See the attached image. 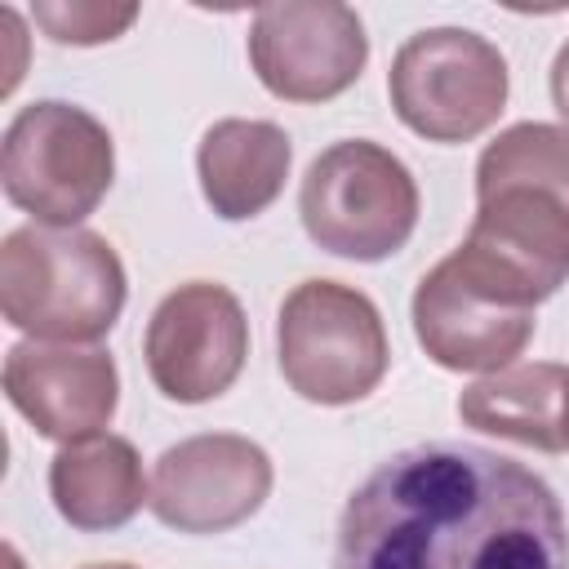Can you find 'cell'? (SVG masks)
<instances>
[{"mask_svg": "<svg viewBox=\"0 0 569 569\" xmlns=\"http://www.w3.org/2000/svg\"><path fill=\"white\" fill-rule=\"evenodd\" d=\"M276 356L302 400L333 409L365 400L382 382L391 347L369 293L342 280H302L280 302Z\"/></svg>", "mask_w": 569, "mask_h": 569, "instance_id": "obj_6", "label": "cell"}, {"mask_svg": "<svg viewBox=\"0 0 569 569\" xmlns=\"http://www.w3.org/2000/svg\"><path fill=\"white\" fill-rule=\"evenodd\" d=\"M116 178V142L98 116L76 102L22 107L0 147V182L9 204L36 218V227H80Z\"/></svg>", "mask_w": 569, "mask_h": 569, "instance_id": "obj_5", "label": "cell"}, {"mask_svg": "<svg viewBox=\"0 0 569 569\" xmlns=\"http://www.w3.org/2000/svg\"><path fill=\"white\" fill-rule=\"evenodd\" d=\"M560 431H565V449H569V382H565V409H560Z\"/></svg>", "mask_w": 569, "mask_h": 569, "instance_id": "obj_18", "label": "cell"}, {"mask_svg": "<svg viewBox=\"0 0 569 569\" xmlns=\"http://www.w3.org/2000/svg\"><path fill=\"white\" fill-rule=\"evenodd\" d=\"M36 27L58 44H102L133 27L138 4H102V0H40L31 4Z\"/></svg>", "mask_w": 569, "mask_h": 569, "instance_id": "obj_16", "label": "cell"}, {"mask_svg": "<svg viewBox=\"0 0 569 569\" xmlns=\"http://www.w3.org/2000/svg\"><path fill=\"white\" fill-rule=\"evenodd\" d=\"M507 58L480 31H413L387 71V93L405 129L427 142H471L507 107Z\"/></svg>", "mask_w": 569, "mask_h": 569, "instance_id": "obj_7", "label": "cell"}, {"mask_svg": "<svg viewBox=\"0 0 569 569\" xmlns=\"http://www.w3.org/2000/svg\"><path fill=\"white\" fill-rule=\"evenodd\" d=\"M551 102H556V111H560V120L569 129V40L560 44V53L551 62Z\"/></svg>", "mask_w": 569, "mask_h": 569, "instance_id": "obj_17", "label": "cell"}, {"mask_svg": "<svg viewBox=\"0 0 569 569\" xmlns=\"http://www.w3.org/2000/svg\"><path fill=\"white\" fill-rule=\"evenodd\" d=\"M565 382H569L565 365H547V360L507 365L462 387L458 418L476 431H489V436H502V440H516L542 453H560L565 449V431H560Z\"/></svg>", "mask_w": 569, "mask_h": 569, "instance_id": "obj_15", "label": "cell"}, {"mask_svg": "<svg viewBox=\"0 0 569 569\" xmlns=\"http://www.w3.org/2000/svg\"><path fill=\"white\" fill-rule=\"evenodd\" d=\"M124 262L84 227H18L0 244V311L31 342H98L124 311Z\"/></svg>", "mask_w": 569, "mask_h": 569, "instance_id": "obj_3", "label": "cell"}, {"mask_svg": "<svg viewBox=\"0 0 569 569\" xmlns=\"http://www.w3.org/2000/svg\"><path fill=\"white\" fill-rule=\"evenodd\" d=\"M4 396L9 405L58 445L102 436L120 405L116 360L98 347H44L18 342L4 356Z\"/></svg>", "mask_w": 569, "mask_h": 569, "instance_id": "obj_12", "label": "cell"}, {"mask_svg": "<svg viewBox=\"0 0 569 569\" xmlns=\"http://www.w3.org/2000/svg\"><path fill=\"white\" fill-rule=\"evenodd\" d=\"M418 204L409 164L369 138L325 147L307 164L298 191V218L311 244L351 262H382L400 253L418 227Z\"/></svg>", "mask_w": 569, "mask_h": 569, "instance_id": "obj_4", "label": "cell"}, {"mask_svg": "<svg viewBox=\"0 0 569 569\" xmlns=\"http://www.w3.org/2000/svg\"><path fill=\"white\" fill-rule=\"evenodd\" d=\"M529 307L569 280V129L520 120L476 160V218L458 244Z\"/></svg>", "mask_w": 569, "mask_h": 569, "instance_id": "obj_2", "label": "cell"}, {"mask_svg": "<svg viewBox=\"0 0 569 569\" xmlns=\"http://www.w3.org/2000/svg\"><path fill=\"white\" fill-rule=\"evenodd\" d=\"M249 62L271 98L329 102L360 80L369 36L360 13L338 0L262 4L249 27Z\"/></svg>", "mask_w": 569, "mask_h": 569, "instance_id": "obj_9", "label": "cell"}, {"mask_svg": "<svg viewBox=\"0 0 569 569\" xmlns=\"http://www.w3.org/2000/svg\"><path fill=\"white\" fill-rule=\"evenodd\" d=\"M142 356L164 400L204 405L222 396L249 356V320L240 298L213 280L178 284L151 311Z\"/></svg>", "mask_w": 569, "mask_h": 569, "instance_id": "obj_10", "label": "cell"}, {"mask_svg": "<svg viewBox=\"0 0 569 569\" xmlns=\"http://www.w3.org/2000/svg\"><path fill=\"white\" fill-rule=\"evenodd\" d=\"M289 160L293 147L276 120H244V116L213 120L196 147L200 196L227 222L258 218L284 191Z\"/></svg>", "mask_w": 569, "mask_h": 569, "instance_id": "obj_13", "label": "cell"}, {"mask_svg": "<svg viewBox=\"0 0 569 569\" xmlns=\"http://www.w3.org/2000/svg\"><path fill=\"white\" fill-rule=\"evenodd\" d=\"M142 458L124 436L71 440L49 462V498L58 516L80 533H107L129 525L147 502Z\"/></svg>", "mask_w": 569, "mask_h": 569, "instance_id": "obj_14", "label": "cell"}, {"mask_svg": "<svg viewBox=\"0 0 569 569\" xmlns=\"http://www.w3.org/2000/svg\"><path fill=\"white\" fill-rule=\"evenodd\" d=\"M413 333L422 351L453 373H498L533 338V307L453 249L413 289Z\"/></svg>", "mask_w": 569, "mask_h": 569, "instance_id": "obj_8", "label": "cell"}, {"mask_svg": "<svg viewBox=\"0 0 569 569\" xmlns=\"http://www.w3.org/2000/svg\"><path fill=\"white\" fill-rule=\"evenodd\" d=\"M4 569H22V560H18V551H13V547H4Z\"/></svg>", "mask_w": 569, "mask_h": 569, "instance_id": "obj_19", "label": "cell"}, {"mask_svg": "<svg viewBox=\"0 0 569 569\" xmlns=\"http://www.w3.org/2000/svg\"><path fill=\"white\" fill-rule=\"evenodd\" d=\"M271 493V458L236 431H204L156 458L147 507L178 533H227L244 525Z\"/></svg>", "mask_w": 569, "mask_h": 569, "instance_id": "obj_11", "label": "cell"}, {"mask_svg": "<svg viewBox=\"0 0 569 569\" xmlns=\"http://www.w3.org/2000/svg\"><path fill=\"white\" fill-rule=\"evenodd\" d=\"M333 569H569V520L533 467L485 445L431 440L356 485Z\"/></svg>", "mask_w": 569, "mask_h": 569, "instance_id": "obj_1", "label": "cell"}, {"mask_svg": "<svg viewBox=\"0 0 569 569\" xmlns=\"http://www.w3.org/2000/svg\"><path fill=\"white\" fill-rule=\"evenodd\" d=\"M84 569H133V565H124V560H102V565H84Z\"/></svg>", "mask_w": 569, "mask_h": 569, "instance_id": "obj_20", "label": "cell"}]
</instances>
